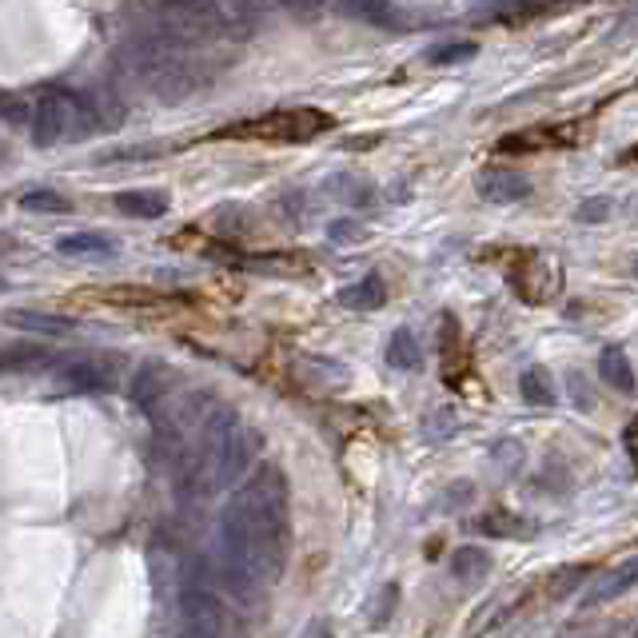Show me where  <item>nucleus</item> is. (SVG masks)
Here are the masks:
<instances>
[{
  "label": "nucleus",
  "mask_w": 638,
  "mask_h": 638,
  "mask_svg": "<svg viewBox=\"0 0 638 638\" xmlns=\"http://www.w3.org/2000/svg\"><path fill=\"white\" fill-rule=\"evenodd\" d=\"M288 563V478L259 467L220 511V571L240 599H259Z\"/></svg>",
  "instance_id": "obj_1"
},
{
  "label": "nucleus",
  "mask_w": 638,
  "mask_h": 638,
  "mask_svg": "<svg viewBox=\"0 0 638 638\" xmlns=\"http://www.w3.org/2000/svg\"><path fill=\"white\" fill-rule=\"evenodd\" d=\"M220 68L224 61L212 56L204 44L160 33V28H148L116 49V73L164 104H180L192 92L208 88L220 76Z\"/></svg>",
  "instance_id": "obj_2"
},
{
  "label": "nucleus",
  "mask_w": 638,
  "mask_h": 638,
  "mask_svg": "<svg viewBox=\"0 0 638 638\" xmlns=\"http://www.w3.org/2000/svg\"><path fill=\"white\" fill-rule=\"evenodd\" d=\"M256 431H247L240 423L232 407H216L200 419L196 439L180 451V467H176V483L184 499H208V495L232 487L235 478H244L256 455Z\"/></svg>",
  "instance_id": "obj_3"
},
{
  "label": "nucleus",
  "mask_w": 638,
  "mask_h": 638,
  "mask_svg": "<svg viewBox=\"0 0 638 638\" xmlns=\"http://www.w3.org/2000/svg\"><path fill=\"white\" fill-rule=\"evenodd\" d=\"M100 124H109L97 97L88 92H68V88H44L33 97V140L37 144H56V140H73L85 136Z\"/></svg>",
  "instance_id": "obj_4"
},
{
  "label": "nucleus",
  "mask_w": 638,
  "mask_h": 638,
  "mask_svg": "<svg viewBox=\"0 0 638 638\" xmlns=\"http://www.w3.org/2000/svg\"><path fill=\"white\" fill-rule=\"evenodd\" d=\"M332 128V116H323L316 109H280L268 112L259 120H244L224 128L228 136H259V140H311V136L328 132Z\"/></svg>",
  "instance_id": "obj_5"
},
{
  "label": "nucleus",
  "mask_w": 638,
  "mask_h": 638,
  "mask_svg": "<svg viewBox=\"0 0 638 638\" xmlns=\"http://www.w3.org/2000/svg\"><path fill=\"white\" fill-rule=\"evenodd\" d=\"M180 638H240V626L220 602V595H212L208 587H188Z\"/></svg>",
  "instance_id": "obj_6"
},
{
  "label": "nucleus",
  "mask_w": 638,
  "mask_h": 638,
  "mask_svg": "<svg viewBox=\"0 0 638 638\" xmlns=\"http://www.w3.org/2000/svg\"><path fill=\"white\" fill-rule=\"evenodd\" d=\"M56 383L64 392H109L112 371L100 359H64L56 363Z\"/></svg>",
  "instance_id": "obj_7"
},
{
  "label": "nucleus",
  "mask_w": 638,
  "mask_h": 638,
  "mask_svg": "<svg viewBox=\"0 0 638 638\" xmlns=\"http://www.w3.org/2000/svg\"><path fill=\"white\" fill-rule=\"evenodd\" d=\"M511 283H515V295H523L531 304H539V299L554 295V288H559V268H551V259L527 256L519 264L515 276H511Z\"/></svg>",
  "instance_id": "obj_8"
},
{
  "label": "nucleus",
  "mask_w": 638,
  "mask_h": 638,
  "mask_svg": "<svg viewBox=\"0 0 638 638\" xmlns=\"http://www.w3.org/2000/svg\"><path fill=\"white\" fill-rule=\"evenodd\" d=\"M478 196L492 200V204H515V200L531 196V180L511 168H487V173H478Z\"/></svg>",
  "instance_id": "obj_9"
},
{
  "label": "nucleus",
  "mask_w": 638,
  "mask_h": 638,
  "mask_svg": "<svg viewBox=\"0 0 638 638\" xmlns=\"http://www.w3.org/2000/svg\"><path fill=\"white\" fill-rule=\"evenodd\" d=\"M630 587H638V554H635V559H626L623 566L607 571V575H599V583L587 590L583 607H602V602H611V599H618V595H626Z\"/></svg>",
  "instance_id": "obj_10"
},
{
  "label": "nucleus",
  "mask_w": 638,
  "mask_h": 638,
  "mask_svg": "<svg viewBox=\"0 0 638 638\" xmlns=\"http://www.w3.org/2000/svg\"><path fill=\"white\" fill-rule=\"evenodd\" d=\"M340 304L352 307V311H371V307H383L387 304V283H383L380 271H368L363 280L347 283L344 292H340Z\"/></svg>",
  "instance_id": "obj_11"
},
{
  "label": "nucleus",
  "mask_w": 638,
  "mask_h": 638,
  "mask_svg": "<svg viewBox=\"0 0 638 638\" xmlns=\"http://www.w3.org/2000/svg\"><path fill=\"white\" fill-rule=\"evenodd\" d=\"M116 208L128 212V216H140V220H160V216L168 212V192H160V188L120 192V196H116Z\"/></svg>",
  "instance_id": "obj_12"
},
{
  "label": "nucleus",
  "mask_w": 638,
  "mask_h": 638,
  "mask_svg": "<svg viewBox=\"0 0 638 638\" xmlns=\"http://www.w3.org/2000/svg\"><path fill=\"white\" fill-rule=\"evenodd\" d=\"M599 375H602V383L618 387L623 395L635 392V368H630L626 352H618V347H607V352L599 356Z\"/></svg>",
  "instance_id": "obj_13"
},
{
  "label": "nucleus",
  "mask_w": 638,
  "mask_h": 638,
  "mask_svg": "<svg viewBox=\"0 0 638 638\" xmlns=\"http://www.w3.org/2000/svg\"><path fill=\"white\" fill-rule=\"evenodd\" d=\"M56 252H61V256L109 259L112 252H116V244H112L109 235H100V232H80V235H64L61 244H56Z\"/></svg>",
  "instance_id": "obj_14"
},
{
  "label": "nucleus",
  "mask_w": 638,
  "mask_h": 638,
  "mask_svg": "<svg viewBox=\"0 0 638 638\" xmlns=\"http://www.w3.org/2000/svg\"><path fill=\"white\" fill-rule=\"evenodd\" d=\"M387 363L399 371H416L423 363V347H419V340L407 328L392 332V340H387Z\"/></svg>",
  "instance_id": "obj_15"
},
{
  "label": "nucleus",
  "mask_w": 638,
  "mask_h": 638,
  "mask_svg": "<svg viewBox=\"0 0 638 638\" xmlns=\"http://www.w3.org/2000/svg\"><path fill=\"white\" fill-rule=\"evenodd\" d=\"M492 571V554L483 547H459L451 554V575L463 578V583H478V578Z\"/></svg>",
  "instance_id": "obj_16"
},
{
  "label": "nucleus",
  "mask_w": 638,
  "mask_h": 638,
  "mask_svg": "<svg viewBox=\"0 0 638 638\" xmlns=\"http://www.w3.org/2000/svg\"><path fill=\"white\" fill-rule=\"evenodd\" d=\"M519 395L527 399L531 407H547L554 404V387H551V375L543 368H527L523 371V380H519Z\"/></svg>",
  "instance_id": "obj_17"
},
{
  "label": "nucleus",
  "mask_w": 638,
  "mask_h": 638,
  "mask_svg": "<svg viewBox=\"0 0 638 638\" xmlns=\"http://www.w3.org/2000/svg\"><path fill=\"white\" fill-rule=\"evenodd\" d=\"M9 323H13V328H28V332H44V335H61L73 328V319L40 316V311H9Z\"/></svg>",
  "instance_id": "obj_18"
},
{
  "label": "nucleus",
  "mask_w": 638,
  "mask_h": 638,
  "mask_svg": "<svg viewBox=\"0 0 638 638\" xmlns=\"http://www.w3.org/2000/svg\"><path fill=\"white\" fill-rule=\"evenodd\" d=\"M478 531H487V535H495V539H515V535L527 531V523L515 519L511 511H487V515L478 519Z\"/></svg>",
  "instance_id": "obj_19"
},
{
  "label": "nucleus",
  "mask_w": 638,
  "mask_h": 638,
  "mask_svg": "<svg viewBox=\"0 0 638 638\" xmlns=\"http://www.w3.org/2000/svg\"><path fill=\"white\" fill-rule=\"evenodd\" d=\"M563 136L551 132V128H531V132H519V136H503L499 148L503 152H531V148H547V144H559Z\"/></svg>",
  "instance_id": "obj_20"
},
{
  "label": "nucleus",
  "mask_w": 638,
  "mask_h": 638,
  "mask_svg": "<svg viewBox=\"0 0 638 638\" xmlns=\"http://www.w3.org/2000/svg\"><path fill=\"white\" fill-rule=\"evenodd\" d=\"M478 52V44L471 40H455V44H435V49L423 52V61L428 64H459V61H471Z\"/></svg>",
  "instance_id": "obj_21"
},
{
  "label": "nucleus",
  "mask_w": 638,
  "mask_h": 638,
  "mask_svg": "<svg viewBox=\"0 0 638 638\" xmlns=\"http://www.w3.org/2000/svg\"><path fill=\"white\" fill-rule=\"evenodd\" d=\"M21 208H28V212H68L73 204H68L61 192H52V188H37V192H25V196H21Z\"/></svg>",
  "instance_id": "obj_22"
},
{
  "label": "nucleus",
  "mask_w": 638,
  "mask_h": 638,
  "mask_svg": "<svg viewBox=\"0 0 638 638\" xmlns=\"http://www.w3.org/2000/svg\"><path fill=\"white\" fill-rule=\"evenodd\" d=\"M395 599H399V590H395V587H380V590H375V599H371V611H368L371 623H383V618L395 611Z\"/></svg>",
  "instance_id": "obj_23"
},
{
  "label": "nucleus",
  "mask_w": 638,
  "mask_h": 638,
  "mask_svg": "<svg viewBox=\"0 0 638 638\" xmlns=\"http://www.w3.org/2000/svg\"><path fill=\"white\" fill-rule=\"evenodd\" d=\"M607 212H611V204H607V200H587V204L578 208V220H583V224H602V220H607Z\"/></svg>",
  "instance_id": "obj_24"
},
{
  "label": "nucleus",
  "mask_w": 638,
  "mask_h": 638,
  "mask_svg": "<svg viewBox=\"0 0 638 638\" xmlns=\"http://www.w3.org/2000/svg\"><path fill=\"white\" fill-rule=\"evenodd\" d=\"M623 447H626V455L635 459V467H638V416L626 423V431H623Z\"/></svg>",
  "instance_id": "obj_25"
},
{
  "label": "nucleus",
  "mask_w": 638,
  "mask_h": 638,
  "mask_svg": "<svg viewBox=\"0 0 638 638\" xmlns=\"http://www.w3.org/2000/svg\"><path fill=\"white\" fill-rule=\"evenodd\" d=\"M328 235H332V240H356L359 228L352 220H340V224H332V228H328Z\"/></svg>",
  "instance_id": "obj_26"
},
{
  "label": "nucleus",
  "mask_w": 638,
  "mask_h": 638,
  "mask_svg": "<svg viewBox=\"0 0 638 638\" xmlns=\"http://www.w3.org/2000/svg\"><path fill=\"white\" fill-rule=\"evenodd\" d=\"M299 638H332V626L323 623V618H316V623H307V630Z\"/></svg>",
  "instance_id": "obj_27"
},
{
  "label": "nucleus",
  "mask_w": 638,
  "mask_h": 638,
  "mask_svg": "<svg viewBox=\"0 0 638 638\" xmlns=\"http://www.w3.org/2000/svg\"><path fill=\"white\" fill-rule=\"evenodd\" d=\"M635 276H638V259H635Z\"/></svg>",
  "instance_id": "obj_28"
}]
</instances>
